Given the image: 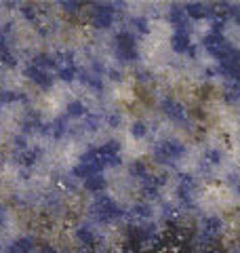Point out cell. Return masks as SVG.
<instances>
[{
  "instance_id": "cell-2",
  "label": "cell",
  "mask_w": 240,
  "mask_h": 253,
  "mask_svg": "<svg viewBox=\"0 0 240 253\" xmlns=\"http://www.w3.org/2000/svg\"><path fill=\"white\" fill-rule=\"evenodd\" d=\"M114 55L118 61L122 63H133L139 59V46H137V38H135L129 30L118 32L114 38Z\"/></svg>"
},
{
  "instance_id": "cell-17",
  "label": "cell",
  "mask_w": 240,
  "mask_h": 253,
  "mask_svg": "<svg viewBox=\"0 0 240 253\" xmlns=\"http://www.w3.org/2000/svg\"><path fill=\"white\" fill-rule=\"evenodd\" d=\"M236 188H238V194H240V179H238V184H236Z\"/></svg>"
},
{
  "instance_id": "cell-15",
  "label": "cell",
  "mask_w": 240,
  "mask_h": 253,
  "mask_svg": "<svg viewBox=\"0 0 240 253\" xmlns=\"http://www.w3.org/2000/svg\"><path fill=\"white\" fill-rule=\"evenodd\" d=\"M59 6L70 15H76V13H80V9H82V4L80 2H59Z\"/></svg>"
},
{
  "instance_id": "cell-16",
  "label": "cell",
  "mask_w": 240,
  "mask_h": 253,
  "mask_svg": "<svg viewBox=\"0 0 240 253\" xmlns=\"http://www.w3.org/2000/svg\"><path fill=\"white\" fill-rule=\"evenodd\" d=\"M38 253H63V251L53 247V245H42V247H38Z\"/></svg>"
},
{
  "instance_id": "cell-13",
  "label": "cell",
  "mask_w": 240,
  "mask_h": 253,
  "mask_svg": "<svg viewBox=\"0 0 240 253\" xmlns=\"http://www.w3.org/2000/svg\"><path fill=\"white\" fill-rule=\"evenodd\" d=\"M19 101H26V95L21 91H13V89H6V86H0V106H13V104H19Z\"/></svg>"
},
{
  "instance_id": "cell-7",
  "label": "cell",
  "mask_w": 240,
  "mask_h": 253,
  "mask_svg": "<svg viewBox=\"0 0 240 253\" xmlns=\"http://www.w3.org/2000/svg\"><path fill=\"white\" fill-rule=\"evenodd\" d=\"M74 239H76L78 245H82V247H97V243H99L97 230H95L91 224L74 226Z\"/></svg>"
},
{
  "instance_id": "cell-10",
  "label": "cell",
  "mask_w": 240,
  "mask_h": 253,
  "mask_svg": "<svg viewBox=\"0 0 240 253\" xmlns=\"http://www.w3.org/2000/svg\"><path fill=\"white\" fill-rule=\"evenodd\" d=\"M183 11H186L188 19H213L217 11L211 9V4H204V2H188L183 4Z\"/></svg>"
},
{
  "instance_id": "cell-11",
  "label": "cell",
  "mask_w": 240,
  "mask_h": 253,
  "mask_svg": "<svg viewBox=\"0 0 240 253\" xmlns=\"http://www.w3.org/2000/svg\"><path fill=\"white\" fill-rule=\"evenodd\" d=\"M89 112H91V110H89V106H86L82 99H70L66 104V110H63V114H66L70 121H82V118Z\"/></svg>"
},
{
  "instance_id": "cell-6",
  "label": "cell",
  "mask_w": 240,
  "mask_h": 253,
  "mask_svg": "<svg viewBox=\"0 0 240 253\" xmlns=\"http://www.w3.org/2000/svg\"><path fill=\"white\" fill-rule=\"evenodd\" d=\"M158 108L162 110V114L173 121L175 125H190V112L186 110V106L177 101L175 97H169V95H164V97L158 99Z\"/></svg>"
},
{
  "instance_id": "cell-14",
  "label": "cell",
  "mask_w": 240,
  "mask_h": 253,
  "mask_svg": "<svg viewBox=\"0 0 240 253\" xmlns=\"http://www.w3.org/2000/svg\"><path fill=\"white\" fill-rule=\"evenodd\" d=\"M129 133H131V137H133V139L141 141V139H146V137H148L150 126H148L146 121H133L131 126H129Z\"/></svg>"
},
{
  "instance_id": "cell-9",
  "label": "cell",
  "mask_w": 240,
  "mask_h": 253,
  "mask_svg": "<svg viewBox=\"0 0 240 253\" xmlns=\"http://www.w3.org/2000/svg\"><path fill=\"white\" fill-rule=\"evenodd\" d=\"M34 251H36V239L30 234H21L6 245L2 253H34Z\"/></svg>"
},
{
  "instance_id": "cell-12",
  "label": "cell",
  "mask_w": 240,
  "mask_h": 253,
  "mask_svg": "<svg viewBox=\"0 0 240 253\" xmlns=\"http://www.w3.org/2000/svg\"><path fill=\"white\" fill-rule=\"evenodd\" d=\"M82 188L86 192H91L93 196L95 194H103V190L108 188V179L103 177V173H97V175H91L82 181Z\"/></svg>"
},
{
  "instance_id": "cell-3",
  "label": "cell",
  "mask_w": 240,
  "mask_h": 253,
  "mask_svg": "<svg viewBox=\"0 0 240 253\" xmlns=\"http://www.w3.org/2000/svg\"><path fill=\"white\" fill-rule=\"evenodd\" d=\"M118 4L114 2H93L89 6V19L95 30H110L116 23Z\"/></svg>"
},
{
  "instance_id": "cell-1",
  "label": "cell",
  "mask_w": 240,
  "mask_h": 253,
  "mask_svg": "<svg viewBox=\"0 0 240 253\" xmlns=\"http://www.w3.org/2000/svg\"><path fill=\"white\" fill-rule=\"evenodd\" d=\"M89 213L99 224H114V221H120L122 217H126V209L108 194H95L91 201Z\"/></svg>"
},
{
  "instance_id": "cell-8",
  "label": "cell",
  "mask_w": 240,
  "mask_h": 253,
  "mask_svg": "<svg viewBox=\"0 0 240 253\" xmlns=\"http://www.w3.org/2000/svg\"><path fill=\"white\" fill-rule=\"evenodd\" d=\"M169 42H171L173 53H177V55H190L192 53V41H190L188 30H175L169 38Z\"/></svg>"
},
{
  "instance_id": "cell-4",
  "label": "cell",
  "mask_w": 240,
  "mask_h": 253,
  "mask_svg": "<svg viewBox=\"0 0 240 253\" xmlns=\"http://www.w3.org/2000/svg\"><path fill=\"white\" fill-rule=\"evenodd\" d=\"M186 152V146L177 139H160L152 148V156L158 165H175Z\"/></svg>"
},
{
  "instance_id": "cell-5",
  "label": "cell",
  "mask_w": 240,
  "mask_h": 253,
  "mask_svg": "<svg viewBox=\"0 0 240 253\" xmlns=\"http://www.w3.org/2000/svg\"><path fill=\"white\" fill-rule=\"evenodd\" d=\"M21 76L26 78V81H30L40 91H51L55 86V76L51 72H46V70L38 68L36 63H32V61H28L26 66L21 68Z\"/></svg>"
}]
</instances>
